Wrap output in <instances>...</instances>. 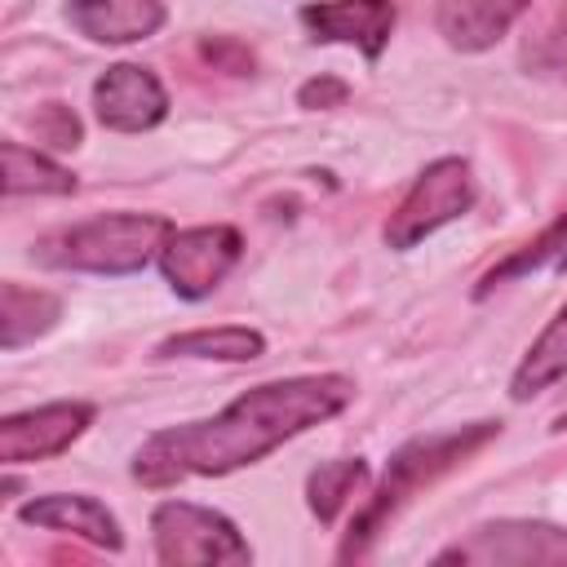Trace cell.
<instances>
[{"instance_id":"7c38bea8","label":"cell","mask_w":567,"mask_h":567,"mask_svg":"<svg viewBox=\"0 0 567 567\" xmlns=\"http://www.w3.org/2000/svg\"><path fill=\"white\" fill-rule=\"evenodd\" d=\"M164 18V0H66V22L93 44H137Z\"/></svg>"},{"instance_id":"603a6c76","label":"cell","mask_w":567,"mask_h":567,"mask_svg":"<svg viewBox=\"0 0 567 567\" xmlns=\"http://www.w3.org/2000/svg\"><path fill=\"white\" fill-rule=\"evenodd\" d=\"M204 58L226 66L230 75H248L252 71V53L244 44H235V40H204Z\"/></svg>"},{"instance_id":"7402d4cb","label":"cell","mask_w":567,"mask_h":567,"mask_svg":"<svg viewBox=\"0 0 567 567\" xmlns=\"http://www.w3.org/2000/svg\"><path fill=\"white\" fill-rule=\"evenodd\" d=\"M346 93H350L346 80H337V75H319V80H306V84L297 89V102L310 106V111H319V106H341Z\"/></svg>"},{"instance_id":"52a82bcc","label":"cell","mask_w":567,"mask_h":567,"mask_svg":"<svg viewBox=\"0 0 567 567\" xmlns=\"http://www.w3.org/2000/svg\"><path fill=\"white\" fill-rule=\"evenodd\" d=\"M439 563L478 567H567V527L540 518H496L474 527L465 540L439 549Z\"/></svg>"},{"instance_id":"3957f363","label":"cell","mask_w":567,"mask_h":567,"mask_svg":"<svg viewBox=\"0 0 567 567\" xmlns=\"http://www.w3.org/2000/svg\"><path fill=\"white\" fill-rule=\"evenodd\" d=\"M173 221L159 213H102L80 226H66L31 248L40 266L75 275H137L159 261Z\"/></svg>"},{"instance_id":"9c48e42d","label":"cell","mask_w":567,"mask_h":567,"mask_svg":"<svg viewBox=\"0 0 567 567\" xmlns=\"http://www.w3.org/2000/svg\"><path fill=\"white\" fill-rule=\"evenodd\" d=\"M89 421H93V403H80V399L13 412V416L0 421V461L4 465L49 461V456L66 452L89 430Z\"/></svg>"},{"instance_id":"d4e9b609","label":"cell","mask_w":567,"mask_h":567,"mask_svg":"<svg viewBox=\"0 0 567 567\" xmlns=\"http://www.w3.org/2000/svg\"><path fill=\"white\" fill-rule=\"evenodd\" d=\"M554 430H567V412H558V421H554Z\"/></svg>"},{"instance_id":"e0dca14e","label":"cell","mask_w":567,"mask_h":567,"mask_svg":"<svg viewBox=\"0 0 567 567\" xmlns=\"http://www.w3.org/2000/svg\"><path fill=\"white\" fill-rule=\"evenodd\" d=\"M0 155H4V195H71L75 190L71 168L53 164L35 146L4 142Z\"/></svg>"},{"instance_id":"6da1fadb","label":"cell","mask_w":567,"mask_h":567,"mask_svg":"<svg viewBox=\"0 0 567 567\" xmlns=\"http://www.w3.org/2000/svg\"><path fill=\"white\" fill-rule=\"evenodd\" d=\"M354 399V381L341 372L279 377L244 390L217 416L155 430L133 452V478L142 487H173L182 478H217L257 465L301 430L332 421Z\"/></svg>"},{"instance_id":"7a4b0ae2","label":"cell","mask_w":567,"mask_h":567,"mask_svg":"<svg viewBox=\"0 0 567 567\" xmlns=\"http://www.w3.org/2000/svg\"><path fill=\"white\" fill-rule=\"evenodd\" d=\"M496 434H501L496 421H474V425H461V430L421 434V439L403 443V447L390 456V465H385L377 492L368 496V505L350 518L341 558H359V554L377 540V532H381V527H385V523H390V518H394L421 487H430L434 478H443L452 465H461L465 456H474V452H478L483 443H492Z\"/></svg>"},{"instance_id":"2e32d148","label":"cell","mask_w":567,"mask_h":567,"mask_svg":"<svg viewBox=\"0 0 567 567\" xmlns=\"http://www.w3.org/2000/svg\"><path fill=\"white\" fill-rule=\"evenodd\" d=\"M217 359V363H252L266 354V337L257 328L244 323H226V328H195V332H177L168 341H159V359Z\"/></svg>"},{"instance_id":"44dd1931","label":"cell","mask_w":567,"mask_h":567,"mask_svg":"<svg viewBox=\"0 0 567 567\" xmlns=\"http://www.w3.org/2000/svg\"><path fill=\"white\" fill-rule=\"evenodd\" d=\"M527 62H536V66H554V71L567 66V9H558V13L540 27V35L527 44Z\"/></svg>"},{"instance_id":"30bf717a","label":"cell","mask_w":567,"mask_h":567,"mask_svg":"<svg viewBox=\"0 0 567 567\" xmlns=\"http://www.w3.org/2000/svg\"><path fill=\"white\" fill-rule=\"evenodd\" d=\"M399 22L394 0H315L301 9V27L319 44H354L363 58H381Z\"/></svg>"},{"instance_id":"8fae6325","label":"cell","mask_w":567,"mask_h":567,"mask_svg":"<svg viewBox=\"0 0 567 567\" xmlns=\"http://www.w3.org/2000/svg\"><path fill=\"white\" fill-rule=\"evenodd\" d=\"M18 518L27 527H49V532H66V536H80L89 545H102V549H120L124 536H120V523L115 514L84 496V492H49V496H35L27 505H18Z\"/></svg>"},{"instance_id":"d6986e66","label":"cell","mask_w":567,"mask_h":567,"mask_svg":"<svg viewBox=\"0 0 567 567\" xmlns=\"http://www.w3.org/2000/svg\"><path fill=\"white\" fill-rule=\"evenodd\" d=\"M563 244H567V213H563V217H554V221H549V226H545V230H540L532 244H523V248H518L509 261L492 266V270L483 275V284L474 288V297H487V292H492V288H501L505 279H514V275H527V270H536V266H540V261H549V257L558 261Z\"/></svg>"},{"instance_id":"9a60e30c","label":"cell","mask_w":567,"mask_h":567,"mask_svg":"<svg viewBox=\"0 0 567 567\" xmlns=\"http://www.w3.org/2000/svg\"><path fill=\"white\" fill-rule=\"evenodd\" d=\"M62 315V301L44 288H22L18 279L0 284V346L22 350L27 341L44 337Z\"/></svg>"},{"instance_id":"277c9868","label":"cell","mask_w":567,"mask_h":567,"mask_svg":"<svg viewBox=\"0 0 567 567\" xmlns=\"http://www.w3.org/2000/svg\"><path fill=\"white\" fill-rule=\"evenodd\" d=\"M151 540L155 558L168 567H221V563H252L248 540L239 527L195 501H159L151 509Z\"/></svg>"},{"instance_id":"5bb4252c","label":"cell","mask_w":567,"mask_h":567,"mask_svg":"<svg viewBox=\"0 0 567 567\" xmlns=\"http://www.w3.org/2000/svg\"><path fill=\"white\" fill-rule=\"evenodd\" d=\"M558 381H567V306L545 323V332L518 359V368L509 377V399L527 403L532 394H540V390H549Z\"/></svg>"},{"instance_id":"4fadbf2b","label":"cell","mask_w":567,"mask_h":567,"mask_svg":"<svg viewBox=\"0 0 567 567\" xmlns=\"http://www.w3.org/2000/svg\"><path fill=\"white\" fill-rule=\"evenodd\" d=\"M527 9H532V0H439L434 27H439V35H443L452 49H461V53H483V49H492Z\"/></svg>"},{"instance_id":"8992f818","label":"cell","mask_w":567,"mask_h":567,"mask_svg":"<svg viewBox=\"0 0 567 567\" xmlns=\"http://www.w3.org/2000/svg\"><path fill=\"white\" fill-rule=\"evenodd\" d=\"M244 257V235L226 221L213 226H186L168 230L159 248V275L182 301H204L221 288V279L239 266Z\"/></svg>"},{"instance_id":"ac0fdd59","label":"cell","mask_w":567,"mask_h":567,"mask_svg":"<svg viewBox=\"0 0 567 567\" xmlns=\"http://www.w3.org/2000/svg\"><path fill=\"white\" fill-rule=\"evenodd\" d=\"M368 483V461L363 456H341V461H323L319 470H310L306 478V505L319 523H332L350 496H359V487Z\"/></svg>"},{"instance_id":"cb8c5ba5","label":"cell","mask_w":567,"mask_h":567,"mask_svg":"<svg viewBox=\"0 0 567 567\" xmlns=\"http://www.w3.org/2000/svg\"><path fill=\"white\" fill-rule=\"evenodd\" d=\"M558 270H567V244H563V252H558V261H554Z\"/></svg>"},{"instance_id":"ffe728a7","label":"cell","mask_w":567,"mask_h":567,"mask_svg":"<svg viewBox=\"0 0 567 567\" xmlns=\"http://www.w3.org/2000/svg\"><path fill=\"white\" fill-rule=\"evenodd\" d=\"M31 128H35V137H40L44 146H53V151H75V146H80V137H84V128H80L75 111H71V106H62V102L40 106V111L31 115Z\"/></svg>"},{"instance_id":"ba28073f","label":"cell","mask_w":567,"mask_h":567,"mask_svg":"<svg viewBox=\"0 0 567 567\" xmlns=\"http://www.w3.org/2000/svg\"><path fill=\"white\" fill-rule=\"evenodd\" d=\"M93 115L111 133H146L168 115V89L151 66L115 62L93 84Z\"/></svg>"},{"instance_id":"5b68a950","label":"cell","mask_w":567,"mask_h":567,"mask_svg":"<svg viewBox=\"0 0 567 567\" xmlns=\"http://www.w3.org/2000/svg\"><path fill=\"white\" fill-rule=\"evenodd\" d=\"M470 208H474V173L461 155H443L416 173V182L408 186V195L399 199L381 235L394 252H408Z\"/></svg>"}]
</instances>
